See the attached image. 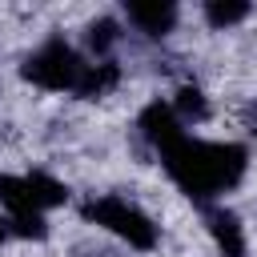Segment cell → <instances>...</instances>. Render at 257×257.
Returning <instances> with one entry per match:
<instances>
[{"instance_id": "6da1fadb", "label": "cell", "mask_w": 257, "mask_h": 257, "mask_svg": "<svg viewBox=\"0 0 257 257\" xmlns=\"http://www.w3.org/2000/svg\"><path fill=\"white\" fill-rule=\"evenodd\" d=\"M161 161L169 169V177L197 201H209L225 189H233L245 177L249 153L233 141H201L181 133L177 141H169L161 149Z\"/></svg>"}, {"instance_id": "7a4b0ae2", "label": "cell", "mask_w": 257, "mask_h": 257, "mask_svg": "<svg viewBox=\"0 0 257 257\" xmlns=\"http://www.w3.org/2000/svg\"><path fill=\"white\" fill-rule=\"evenodd\" d=\"M88 56L84 52H76L68 40H60V36H52V40H44V44H36L28 56H24V80L28 84H36V88H44V92H72L76 96V88H80V80H84V72H88Z\"/></svg>"}, {"instance_id": "3957f363", "label": "cell", "mask_w": 257, "mask_h": 257, "mask_svg": "<svg viewBox=\"0 0 257 257\" xmlns=\"http://www.w3.org/2000/svg\"><path fill=\"white\" fill-rule=\"evenodd\" d=\"M84 221L108 229L112 237L128 241L133 249H153L157 237H161V225H157L141 205H133L128 197H92V201L84 205Z\"/></svg>"}, {"instance_id": "277c9868", "label": "cell", "mask_w": 257, "mask_h": 257, "mask_svg": "<svg viewBox=\"0 0 257 257\" xmlns=\"http://www.w3.org/2000/svg\"><path fill=\"white\" fill-rule=\"evenodd\" d=\"M124 12V24H133L141 36H149V40H161V36H169L173 28H177V20H181V8L177 4H124L120 8Z\"/></svg>"}, {"instance_id": "5b68a950", "label": "cell", "mask_w": 257, "mask_h": 257, "mask_svg": "<svg viewBox=\"0 0 257 257\" xmlns=\"http://www.w3.org/2000/svg\"><path fill=\"white\" fill-rule=\"evenodd\" d=\"M205 225H209V237H213L221 257H245V225L229 209H209Z\"/></svg>"}, {"instance_id": "8992f818", "label": "cell", "mask_w": 257, "mask_h": 257, "mask_svg": "<svg viewBox=\"0 0 257 257\" xmlns=\"http://www.w3.org/2000/svg\"><path fill=\"white\" fill-rule=\"evenodd\" d=\"M249 12H253V8H249V4H237V0H209V4L201 8V16L209 20V28H217V32L249 20Z\"/></svg>"}, {"instance_id": "52a82bcc", "label": "cell", "mask_w": 257, "mask_h": 257, "mask_svg": "<svg viewBox=\"0 0 257 257\" xmlns=\"http://www.w3.org/2000/svg\"><path fill=\"white\" fill-rule=\"evenodd\" d=\"M8 237H12V229H8V217H4V213H0V245H4V241H8Z\"/></svg>"}]
</instances>
